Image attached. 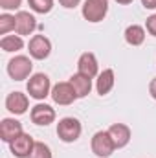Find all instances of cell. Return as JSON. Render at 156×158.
I'll return each instance as SVG.
<instances>
[{
    "label": "cell",
    "instance_id": "obj_26",
    "mask_svg": "<svg viewBox=\"0 0 156 158\" xmlns=\"http://www.w3.org/2000/svg\"><path fill=\"white\" fill-rule=\"evenodd\" d=\"M149 94L153 96V99H156V77L149 83Z\"/></svg>",
    "mask_w": 156,
    "mask_h": 158
},
{
    "label": "cell",
    "instance_id": "obj_18",
    "mask_svg": "<svg viewBox=\"0 0 156 158\" xmlns=\"http://www.w3.org/2000/svg\"><path fill=\"white\" fill-rule=\"evenodd\" d=\"M0 48L4 52H18L24 48V40L20 35H4L0 39Z\"/></svg>",
    "mask_w": 156,
    "mask_h": 158
},
{
    "label": "cell",
    "instance_id": "obj_5",
    "mask_svg": "<svg viewBox=\"0 0 156 158\" xmlns=\"http://www.w3.org/2000/svg\"><path fill=\"white\" fill-rule=\"evenodd\" d=\"M116 145L109 134V131H99L92 136V153L99 158H109L114 153Z\"/></svg>",
    "mask_w": 156,
    "mask_h": 158
},
{
    "label": "cell",
    "instance_id": "obj_23",
    "mask_svg": "<svg viewBox=\"0 0 156 158\" xmlns=\"http://www.w3.org/2000/svg\"><path fill=\"white\" fill-rule=\"evenodd\" d=\"M145 28H147V31H149L153 37H156V13H154V15H151V17L147 19Z\"/></svg>",
    "mask_w": 156,
    "mask_h": 158
},
{
    "label": "cell",
    "instance_id": "obj_2",
    "mask_svg": "<svg viewBox=\"0 0 156 158\" xmlns=\"http://www.w3.org/2000/svg\"><path fill=\"white\" fill-rule=\"evenodd\" d=\"M81 132H83V127H81L79 119L76 118H63L57 123V136L64 143H74L76 140H79Z\"/></svg>",
    "mask_w": 156,
    "mask_h": 158
},
{
    "label": "cell",
    "instance_id": "obj_16",
    "mask_svg": "<svg viewBox=\"0 0 156 158\" xmlns=\"http://www.w3.org/2000/svg\"><path fill=\"white\" fill-rule=\"evenodd\" d=\"M114 70L112 68H107V70H103L97 79H96V90H97V94L99 96H107L112 88H114Z\"/></svg>",
    "mask_w": 156,
    "mask_h": 158
},
{
    "label": "cell",
    "instance_id": "obj_9",
    "mask_svg": "<svg viewBox=\"0 0 156 158\" xmlns=\"http://www.w3.org/2000/svg\"><path fill=\"white\" fill-rule=\"evenodd\" d=\"M37 28V20L30 11H18L15 15V31L17 35H31Z\"/></svg>",
    "mask_w": 156,
    "mask_h": 158
},
{
    "label": "cell",
    "instance_id": "obj_6",
    "mask_svg": "<svg viewBox=\"0 0 156 158\" xmlns=\"http://www.w3.org/2000/svg\"><path fill=\"white\" fill-rule=\"evenodd\" d=\"M28 50H30V55L37 61H44L50 57L51 53V42L48 37L44 35H33L30 42H28Z\"/></svg>",
    "mask_w": 156,
    "mask_h": 158
},
{
    "label": "cell",
    "instance_id": "obj_7",
    "mask_svg": "<svg viewBox=\"0 0 156 158\" xmlns=\"http://www.w3.org/2000/svg\"><path fill=\"white\" fill-rule=\"evenodd\" d=\"M51 99L57 103V105H72L77 96H76V90L72 86V83H57L53 88H51Z\"/></svg>",
    "mask_w": 156,
    "mask_h": 158
},
{
    "label": "cell",
    "instance_id": "obj_27",
    "mask_svg": "<svg viewBox=\"0 0 156 158\" xmlns=\"http://www.w3.org/2000/svg\"><path fill=\"white\" fill-rule=\"evenodd\" d=\"M117 4H121V6H127V4H132V0H116Z\"/></svg>",
    "mask_w": 156,
    "mask_h": 158
},
{
    "label": "cell",
    "instance_id": "obj_21",
    "mask_svg": "<svg viewBox=\"0 0 156 158\" xmlns=\"http://www.w3.org/2000/svg\"><path fill=\"white\" fill-rule=\"evenodd\" d=\"M28 158H53V156H51V151H50V147H48L46 143L35 142L33 151H31V155H30Z\"/></svg>",
    "mask_w": 156,
    "mask_h": 158
},
{
    "label": "cell",
    "instance_id": "obj_8",
    "mask_svg": "<svg viewBox=\"0 0 156 158\" xmlns=\"http://www.w3.org/2000/svg\"><path fill=\"white\" fill-rule=\"evenodd\" d=\"M33 145H35L33 138H31L30 134L22 132L20 136H17V138L9 143V149H11L13 156H17V158H28L30 155H31V151H33Z\"/></svg>",
    "mask_w": 156,
    "mask_h": 158
},
{
    "label": "cell",
    "instance_id": "obj_14",
    "mask_svg": "<svg viewBox=\"0 0 156 158\" xmlns=\"http://www.w3.org/2000/svg\"><path fill=\"white\" fill-rule=\"evenodd\" d=\"M109 134H110V138H112L116 149L125 147V145L130 142V129H129L125 123H114V125H110Z\"/></svg>",
    "mask_w": 156,
    "mask_h": 158
},
{
    "label": "cell",
    "instance_id": "obj_11",
    "mask_svg": "<svg viewBox=\"0 0 156 158\" xmlns=\"http://www.w3.org/2000/svg\"><path fill=\"white\" fill-rule=\"evenodd\" d=\"M77 72L83 74V76H86V77L99 76L97 74L99 72V64H97V59H96V55L92 52L81 53V57H79V61H77Z\"/></svg>",
    "mask_w": 156,
    "mask_h": 158
},
{
    "label": "cell",
    "instance_id": "obj_4",
    "mask_svg": "<svg viewBox=\"0 0 156 158\" xmlns=\"http://www.w3.org/2000/svg\"><path fill=\"white\" fill-rule=\"evenodd\" d=\"M28 94L33 99H44L51 94V83L46 74H33L28 81Z\"/></svg>",
    "mask_w": 156,
    "mask_h": 158
},
{
    "label": "cell",
    "instance_id": "obj_15",
    "mask_svg": "<svg viewBox=\"0 0 156 158\" xmlns=\"http://www.w3.org/2000/svg\"><path fill=\"white\" fill-rule=\"evenodd\" d=\"M70 83H72V86H74V90H76L77 99L86 98V96L90 94V90H92V77H86V76H83V74H79V72L70 77Z\"/></svg>",
    "mask_w": 156,
    "mask_h": 158
},
{
    "label": "cell",
    "instance_id": "obj_13",
    "mask_svg": "<svg viewBox=\"0 0 156 158\" xmlns=\"http://www.w3.org/2000/svg\"><path fill=\"white\" fill-rule=\"evenodd\" d=\"M53 119H55V110L46 103H39L31 109V121L35 125H44L46 127V125L53 123Z\"/></svg>",
    "mask_w": 156,
    "mask_h": 158
},
{
    "label": "cell",
    "instance_id": "obj_17",
    "mask_svg": "<svg viewBox=\"0 0 156 158\" xmlns=\"http://www.w3.org/2000/svg\"><path fill=\"white\" fill-rule=\"evenodd\" d=\"M125 40H127L130 46H140V44H143V40H145V30H143L142 26H138V24L129 26V28L125 30Z\"/></svg>",
    "mask_w": 156,
    "mask_h": 158
},
{
    "label": "cell",
    "instance_id": "obj_1",
    "mask_svg": "<svg viewBox=\"0 0 156 158\" xmlns=\"http://www.w3.org/2000/svg\"><path fill=\"white\" fill-rule=\"evenodd\" d=\"M31 70H33V63L26 55H17V57H13L7 63V74H9V77L15 79V81L28 79L31 76Z\"/></svg>",
    "mask_w": 156,
    "mask_h": 158
},
{
    "label": "cell",
    "instance_id": "obj_22",
    "mask_svg": "<svg viewBox=\"0 0 156 158\" xmlns=\"http://www.w3.org/2000/svg\"><path fill=\"white\" fill-rule=\"evenodd\" d=\"M22 4V0H0V7L4 11H13V9H18Z\"/></svg>",
    "mask_w": 156,
    "mask_h": 158
},
{
    "label": "cell",
    "instance_id": "obj_3",
    "mask_svg": "<svg viewBox=\"0 0 156 158\" xmlns=\"http://www.w3.org/2000/svg\"><path fill=\"white\" fill-rule=\"evenodd\" d=\"M81 11L88 22H101L109 13V0H84Z\"/></svg>",
    "mask_w": 156,
    "mask_h": 158
},
{
    "label": "cell",
    "instance_id": "obj_12",
    "mask_svg": "<svg viewBox=\"0 0 156 158\" xmlns=\"http://www.w3.org/2000/svg\"><path fill=\"white\" fill-rule=\"evenodd\" d=\"M28 105H30L28 96L22 94V92H11V94H7V98H6V109H7L11 114H17V116L24 114V112L28 110Z\"/></svg>",
    "mask_w": 156,
    "mask_h": 158
},
{
    "label": "cell",
    "instance_id": "obj_19",
    "mask_svg": "<svg viewBox=\"0 0 156 158\" xmlns=\"http://www.w3.org/2000/svg\"><path fill=\"white\" fill-rule=\"evenodd\" d=\"M28 4L35 13H40V15L50 13L53 7V0H28Z\"/></svg>",
    "mask_w": 156,
    "mask_h": 158
},
{
    "label": "cell",
    "instance_id": "obj_24",
    "mask_svg": "<svg viewBox=\"0 0 156 158\" xmlns=\"http://www.w3.org/2000/svg\"><path fill=\"white\" fill-rule=\"evenodd\" d=\"M61 2V6L63 7H66V9H72V7H76L81 4V0H59Z\"/></svg>",
    "mask_w": 156,
    "mask_h": 158
},
{
    "label": "cell",
    "instance_id": "obj_25",
    "mask_svg": "<svg viewBox=\"0 0 156 158\" xmlns=\"http://www.w3.org/2000/svg\"><path fill=\"white\" fill-rule=\"evenodd\" d=\"M145 9H156V0H142Z\"/></svg>",
    "mask_w": 156,
    "mask_h": 158
},
{
    "label": "cell",
    "instance_id": "obj_20",
    "mask_svg": "<svg viewBox=\"0 0 156 158\" xmlns=\"http://www.w3.org/2000/svg\"><path fill=\"white\" fill-rule=\"evenodd\" d=\"M11 30H15V17L9 13L0 15V35H7Z\"/></svg>",
    "mask_w": 156,
    "mask_h": 158
},
{
    "label": "cell",
    "instance_id": "obj_10",
    "mask_svg": "<svg viewBox=\"0 0 156 158\" xmlns=\"http://www.w3.org/2000/svg\"><path fill=\"white\" fill-rule=\"evenodd\" d=\"M22 131V123L15 118H4L0 121V138L6 143H11L17 136H20Z\"/></svg>",
    "mask_w": 156,
    "mask_h": 158
}]
</instances>
